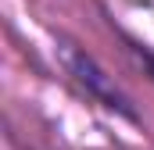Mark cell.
Masks as SVG:
<instances>
[{
	"label": "cell",
	"mask_w": 154,
	"mask_h": 150,
	"mask_svg": "<svg viewBox=\"0 0 154 150\" xmlns=\"http://www.w3.org/2000/svg\"><path fill=\"white\" fill-rule=\"evenodd\" d=\"M61 61L68 64V72L75 75V82L90 93V97H97L108 111H118L122 118H129V122H136V111L129 107V100L118 93V86L108 79V75L97 68V61L90 57V54H82V50H75L72 43H65L61 46Z\"/></svg>",
	"instance_id": "obj_1"
}]
</instances>
